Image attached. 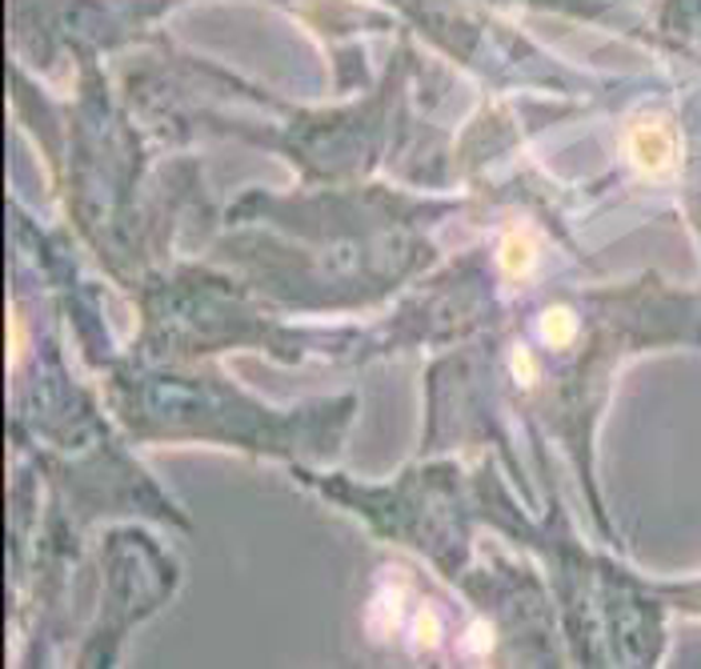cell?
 I'll return each instance as SVG.
<instances>
[{
    "instance_id": "obj_2",
    "label": "cell",
    "mask_w": 701,
    "mask_h": 669,
    "mask_svg": "<svg viewBox=\"0 0 701 669\" xmlns=\"http://www.w3.org/2000/svg\"><path fill=\"white\" fill-rule=\"evenodd\" d=\"M529 261H534V245L525 241V237H505L502 269L509 272V277H522V272L529 269Z\"/></svg>"
},
{
    "instance_id": "obj_3",
    "label": "cell",
    "mask_w": 701,
    "mask_h": 669,
    "mask_svg": "<svg viewBox=\"0 0 701 669\" xmlns=\"http://www.w3.org/2000/svg\"><path fill=\"white\" fill-rule=\"evenodd\" d=\"M574 317H569V309H549V313L542 317V333L545 341H554V346H566L569 337H574Z\"/></svg>"
},
{
    "instance_id": "obj_1",
    "label": "cell",
    "mask_w": 701,
    "mask_h": 669,
    "mask_svg": "<svg viewBox=\"0 0 701 669\" xmlns=\"http://www.w3.org/2000/svg\"><path fill=\"white\" fill-rule=\"evenodd\" d=\"M629 161L641 168V173H666V168L678 161V141H673V133L661 121H641V125H633V133H629Z\"/></svg>"
}]
</instances>
